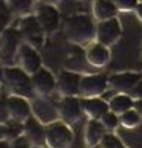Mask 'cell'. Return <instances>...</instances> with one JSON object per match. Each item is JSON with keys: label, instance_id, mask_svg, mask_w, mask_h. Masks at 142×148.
Returning a JSON list of instances; mask_svg holds the SVG:
<instances>
[{"label": "cell", "instance_id": "d4e9b609", "mask_svg": "<svg viewBox=\"0 0 142 148\" xmlns=\"http://www.w3.org/2000/svg\"><path fill=\"white\" fill-rule=\"evenodd\" d=\"M102 125H104V128L107 130V133H113L115 130H116L119 125H121V119H119V114H116L115 112L108 110L104 116H102L101 119Z\"/></svg>", "mask_w": 142, "mask_h": 148}, {"label": "cell", "instance_id": "83f0119b", "mask_svg": "<svg viewBox=\"0 0 142 148\" xmlns=\"http://www.w3.org/2000/svg\"><path fill=\"white\" fill-rule=\"evenodd\" d=\"M101 148H127V147L115 133H107L101 142Z\"/></svg>", "mask_w": 142, "mask_h": 148}, {"label": "cell", "instance_id": "4fadbf2b", "mask_svg": "<svg viewBox=\"0 0 142 148\" xmlns=\"http://www.w3.org/2000/svg\"><path fill=\"white\" fill-rule=\"evenodd\" d=\"M46 98L47 96H35L34 99H31L32 113H34V116L38 121H41L45 125L60 119L58 106H54V104L49 102Z\"/></svg>", "mask_w": 142, "mask_h": 148}, {"label": "cell", "instance_id": "e575fe53", "mask_svg": "<svg viewBox=\"0 0 142 148\" xmlns=\"http://www.w3.org/2000/svg\"><path fill=\"white\" fill-rule=\"evenodd\" d=\"M0 148H12V144L9 140L3 139V140H0Z\"/></svg>", "mask_w": 142, "mask_h": 148}, {"label": "cell", "instance_id": "f546056e", "mask_svg": "<svg viewBox=\"0 0 142 148\" xmlns=\"http://www.w3.org/2000/svg\"><path fill=\"white\" fill-rule=\"evenodd\" d=\"M12 144V148H31L32 144L28 140V138L23 134V136H20L19 139H15L14 142H11Z\"/></svg>", "mask_w": 142, "mask_h": 148}, {"label": "cell", "instance_id": "ba28073f", "mask_svg": "<svg viewBox=\"0 0 142 148\" xmlns=\"http://www.w3.org/2000/svg\"><path fill=\"white\" fill-rule=\"evenodd\" d=\"M122 35V25L118 17L102 20L96 23V37L95 40L106 46H113Z\"/></svg>", "mask_w": 142, "mask_h": 148}, {"label": "cell", "instance_id": "e0dca14e", "mask_svg": "<svg viewBox=\"0 0 142 148\" xmlns=\"http://www.w3.org/2000/svg\"><path fill=\"white\" fill-rule=\"evenodd\" d=\"M8 107H9V116L12 121L25 122L29 116H32V104L31 99L25 96L9 95L8 98Z\"/></svg>", "mask_w": 142, "mask_h": 148}, {"label": "cell", "instance_id": "f1b7e54d", "mask_svg": "<svg viewBox=\"0 0 142 148\" xmlns=\"http://www.w3.org/2000/svg\"><path fill=\"white\" fill-rule=\"evenodd\" d=\"M139 2L141 0H115L119 12H132V11L136 9V6L139 5Z\"/></svg>", "mask_w": 142, "mask_h": 148}, {"label": "cell", "instance_id": "3957f363", "mask_svg": "<svg viewBox=\"0 0 142 148\" xmlns=\"http://www.w3.org/2000/svg\"><path fill=\"white\" fill-rule=\"evenodd\" d=\"M73 138V130L61 119L46 125V148H70Z\"/></svg>", "mask_w": 142, "mask_h": 148}, {"label": "cell", "instance_id": "6da1fadb", "mask_svg": "<svg viewBox=\"0 0 142 148\" xmlns=\"http://www.w3.org/2000/svg\"><path fill=\"white\" fill-rule=\"evenodd\" d=\"M64 35L76 46H87L95 41L96 23L89 14H73L64 20Z\"/></svg>", "mask_w": 142, "mask_h": 148}, {"label": "cell", "instance_id": "8d00e7d4", "mask_svg": "<svg viewBox=\"0 0 142 148\" xmlns=\"http://www.w3.org/2000/svg\"><path fill=\"white\" fill-rule=\"evenodd\" d=\"M5 139V127H3V124H0V140H3Z\"/></svg>", "mask_w": 142, "mask_h": 148}, {"label": "cell", "instance_id": "1f68e13d", "mask_svg": "<svg viewBox=\"0 0 142 148\" xmlns=\"http://www.w3.org/2000/svg\"><path fill=\"white\" fill-rule=\"evenodd\" d=\"M134 14H136V17H138V20L142 23V2H139V5L136 6V9H134Z\"/></svg>", "mask_w": 142, "mask_h": 148}, {"label": "cell", "instance_id": "8992f818", "mask_svg": "<svg viewBox=\"0 0 142 148\" xmlns=\"http://www.w3.org/2000/svg\"><path fill=\"white\" fill-rule=\"evenodd\" d=\"M108 76L104 73H86L81 78L80 98L102 96L108 90Z\"/></svg>", "mask_w": 142, "mask_h": 148}, {"label": "cell", "instance_id": "30bf717a", "mask_svg": "<svg viewBox=\"0 0 142 148\" xmlns=\"http://www.w3.org/2000/svg\"><path fill=\"white\" fill-rule=\"evenodd\" d=\"M57 106H58L60 119L69 125L76 124L84 114L80 96H61V99H60Z\"/></svg>", "mask_w": 142, "mask_h": 148}, {"label": "cell", "instance_id": "74e56055", "mask_svg": "<svg viewBox=\"0 0 142 148\" xmlns=\"http://www.w3.org/2000/svg\"><path fill=\"white\" fill-rule=\"evenodd\" d=\"M31 148H46V147H31Z\"/></svg>", "mask_w": 142, "mask_h": 148}, {"label": "cell", "instance_id": "4dcf8cb0", "mask_svg": "<svg viewBox=\"0 0 142 148\" xmlns=\"http://www.w3.org/2000/svg\"><path fill=\"white\" fill-rule=\"evenodd\" d=\"M134 99H142V79L139 81L138 84H136V87L132 90V93H130Z\"/></svg>", "mask_w": 142, "mask_h": 148}, {"label": "cell", "instance_id": "277c9868", "mask_svg": "<svg viewBox=\"0 0 142 148\" xmlns=\"http://www.w3.org/2000/svg\"><path fill=\"white\" fill-rule=\"evenodd\" d=\"M17 28L20 31L21 37H23L25 43L34 46L35 49H41L43 47L46 32L43 31L40 21H38V18L35 17V14H31V15H26V17L19 18Z\"/></svg>", "mask_w": 142, "mask_h": 148}, {"label": "cell", "instance_id": "9a60e30c", "mask_svg": "<svg viewBox=\"0 0 142 148\" xmlns=\"http://www.w3.org/2000/svg\"><path fill=\"white\" fill-rule=\"evenodd\" d=\"M141 79L142 73L139 72H118L108 76V84L116 93H132Z\"/></svg>", "mask_w": 142, "mask_h": 148}, {"label": "cell", "instance_id": "44dd1931", "mask_svg": "<svg viewBox=\"0 0 142 148\" xmlns=\"http://www.w3.org/2000/svg\"><path fill=\"white\" fill-rule=\"evenodd\" d=\"M108 107L116 114H122L130 108H134V98L130 93H115L108 99Z\"/></svg>", "mask_w": 142, "mask_h": 148}, {"label": "cell", "instance_id": "f35d334b", "mask_svg": "<svg viewBox=\"0 0 142 148\" xmlns=\"http://www.w3.org/2000/svg\"><path fill=\"white\" fill-rule=\"evenodd\" d=\"M95 148H101V145H99V147H95Z\"/></svg>", "mask_w": 142, "mask_h": 148}, {"label": "cell", "instance_id": "d590c367", "mask_svg": "<svg viewBox=\"0 0 142 148\" xmlns=\"http://www.w3.org/2000/svg\"><path fill=\"white\" fill-rule=\"evenodd\" d=\"M38 2H43V3H49V5H55V6H57V5H58L60 2H61V0H38Z\"/></svg>", "mask_w": 142, "mask_h": 148}, {"label": "cell", "instance_id": "cb8c5ba5", "mask_svg": "<svg viewBox=\"0 0 142 148\" xmlns=\"http://www.w3.org/2000/svg\"><path fill=\"white\" fill-rule=\"evenodd\" d=\"M119 119H121V125L124 128H136L142 122V116L136 112V108H130L125 113L119 114Z\"/></svg>", "mask_w": 142, "mask_h": 148}, {"label": "cell", "instance_id": "484cf974", "mask_svg": "<svg viewBox=\"0 0 142 148\" xmlns=\"http://www.w3.org/2000/svg\"><path fill=\"white\" fill-rule=\"evenodd\" d=\"M14 18L12 12H11V9L8 6V2H0V34L11 26V20Z\"/></svg>", "mask_w": 142, "mask_h": 148}, {"label": "cell", "instance_id": "5b68a950", "mask_svg": "<svg viewBox=\"0 0 142 148\" xmlns=\"http://www.w3.org/2000/svg\"><path fill=\"white\" fill-rule=\"evenodd\" d=\"M34 14L38 18V21H40V25H41L43 31L46 32V35H52L60 29L61 15H60V11L55 5L37 2Z\"/></svg>", "mask_w": 142, "mask_h": 148}, {"label": "cell", "instance_id": "836d02e7", "mask_svg": "<svg viewBox=\"0 0 142 148\" xmlns=\"http://www.w3.org/2000/svg\"><path fill=\"white\" fill-rule=\"evenodd\" d=\"M3 81H5V66L0 60V84H3Z\"/></svg>", "mask_w": 142, "mask_h": 148}, {"label": "cell", "instance_id": "ab89813d", "mask_svg": "<svg viewBox=\"0 0 142 148\" xmlns=\"http://www.w3.org/2000/svg\"><path fill=\"white\" fill-rule=\"evenodd\" d=\"M141 47H142V45H141Z\"/></svg>", "mask_w": 142, "mask_h": 148}, {"label": "cell", "instance_id": "7402d4cb", "mask_svg": "<svg viewBox=\"0 0 142 148\" xmlns=\"http://www.w3.org/2000/svg\"><path fill=\"white\" fill-rule=\"evenodd\" d=\"M6 2L15 18H21V17H26V15L34 14L35 5H37L35 0H6Z\"/></svg>", "mask_w": 142, "mask_h": 148}, {"label": "cell", "instance_id": "8fae6325", "mask_svg": "<svg viewBox=\"0 0 142 148\" xmlns=\"http://www.w3.org/2000/svg\"><path fill=\"white\" fill-rule=\"evenodd\" d=\"M83 73L75 70H61L57 75V92L60 96H80Z\"/></svg>", "mask_w": 142, "mask_h": 148}, {"label": "cell", "instance_id": "2e32d148", "mask_svg": "<svg viewBox=\"0 0 142 148\" xmlns=\"http://www.w3.org/2000/svg\"><path fill=\"white\" fill-rule=\"evenodd\" d=\"M23 134L28 138L32 147H46V125L34 114L23 122Z\"/></svg>", "mask_w": 142, "mask_h": 148}, {"label": "cell", "instance_id": "4316f807", "mask_svg": "<svg viewBox=\"0 0 142 148\" xmlns=\"http://www.w3.org/2000/svg\"><path fill=\"white\" fill-rule=\"evenodd\" d=\"M8 98H9V92L6 89L0 90V124H6L8 121H11L9 107H8Z\"/></svg>", "mask_w": 142, "mask_h": 148}, {"label": "cell", "instance_id": "7c38bea8", "mask_svg": "<svg viewBox=\"0 0 142 148\" xmlns=\"http://www.w3.org/2000/svg\"><path fill=\"white\" fill-rule=\"evenodd\" d=\"M31 78L35 96H49L57 90V76L45 66L40 70H37L34 75H31Z\"/></svg>", "mask_w": 142, "mask_h": 148}, {"label": "cell", "instance_id": "52a82bcc", "mask_svg": "<svg viewBox=\"0 0 142 148\" xmlns=\"http://www.w3.org/2000/svg\"><path fill=\"white\" fill-rule=\"evenodd\" d=\"M23 37L17 26H9L0 34V60L8 61L17 55L20 46L23 45Z\"/></svg>", "mask_w": 142, "mask_h": 148}, {"label": "cell", "instance_id": "ac0fdd59", "mask_svg": "<svg viewBox=\"0 0 142 148\" xmlns=\"http://www.w3.org/2000/svg\"><path fill=\"white\" fill-rule=\"evenodd\" d=\"M81 107H83V113L87 116V119H101L110 110L108 101L102 99L101 96L81 98Z\"/></svg>", "mask_w": 142, "mask_h": 148}, {"label": "cell", "instance_id": "ffe728a7", "mask_svg": "<svg viewBox=\"0 0 142 148\" xmlns=\"http://www.w3.org/2000/svg\"><path fill=\"white\" fill-rule=\"evenodd\" d=\"M118 12H119V9L113 0H93L92 14H93V18L96 21L113 18L118 15Z\"/></svg>", "mask_w": 142, "mask_h": 148}, {"label": "cell", "instance_id": "9c48e42d", "mask_svg": "<svg viewBox=\"0 0 142 148\" xmlns=\"http://www.w3.org/2000/svg\"><path fill=\"white\" fill-rule=\"evenodd\" d=\"M15 61H17L19 67H21L29 75H34L37 70H40L43 67V60L38 49L28 45V43H23L20 46L17 55H15Z\"/></svg>", "mask_w": 142, "mask_h": 148}, {"label": "cell", "instance_id": "d6a6232c", "mask_svg": "<svg viewBox=\"0 0 142 148\" xmlns=\"http://www.w3.org/2000/svg\"><path fill=\"white\" fill-rule=\"evenodd\" d=\"M134 108L141 116H142V99H134Z\"/></svg>", "mask_w": 142, "mask_h": 148}, {"label": "cell", "instance_id": "7a4b0ae2", "mask_svg": "<svg viewBox=\"0 0 142 148\" xmlns=\"http://www.w3.org/2000/svg\"><path fill=\"white\" fill-rule=\"evenodd\" d=\"M3 86L9 92V95L25 96L28 99H34L35 98L31 75L28 72H25L19 66H5Z\"/></svg>", "mask_w": 142, "mask_h": 148}, {"label": "cell", "instance_id": "d6986e66", "mask_svg": "<svg viewBox=\"0 0 142 148\" xmlns=\"http://www.w3.org/2000/svg\"><path fill=\"white\" fill-rule=\"evenodd\" d=\"M107 134V130L99 119H89L84 127V144L87 148L99 147L104 136Z\"/></svg>", "mask_w": 142, "mask_h": 148}, {"label": "cell", "instance_id": "5bb4252c", "mask_svg": "<svg viewBox=\"0 0 142 148\" xmlns=\"http://www.w3.org/2000/svg\"><path fill=\"white\" fill-rule=\"evenodd\" d=\"M84 58L92 67H104L110 63L112 53H110V47L102 45L99 41H92L90 45L86 46V52H84Z\"/></svg>", "mask_w": 142, "mask_h": 148}, {"label": "cell", "instance_id": "603a6c76", "mask_svg": "<svg viewBox=\"0 0 142 148\" xmlns=\"http://www.w3.org/2000/svg\"><path fill=\"white\" fill-rule=\"evenodd\" d=\"M3 127H5V139L9 142H14L20 136H23V122L11 119L6 124H3Z\"/></svg>", "mask_w": 142, "mask_h": 148}]
</instances>
